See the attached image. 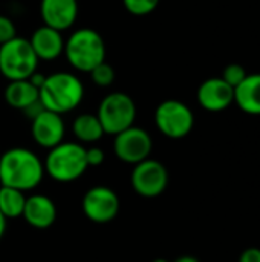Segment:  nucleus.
I'll return each mask as SVG.
<instances>
[{
	"label": "nucleus",
	"mask_w": 260,
	"mask_h": 262,
	"mask_svg": "<svg viewBox=\"0 0 260 262\" xmlns=\"http://www.w3.org/2000/svg\"><path fill=\"white\" fill-rule=\"evenodd\" d=\"M44 164L40 157L26 147H11L0 155V184L29 192L44 178Z\"/></svg>",
	"instance_id": "obj_1"
},
{
	"label": "nucleus",
	"mask_w": 260,
	"mask_h": 262,
	"mask_svg": "<svg viewBox=\"0 0 260 262\" xmlns=\"http://www.w3.org/2000/svg\"><path fill=\"white\" fill-rule=\"evenodd\" d=\"M84 97L81 80L70 72H54L46 75L44 83L38 89V98L46 111L55 114H67L80 106Z\"/></svg>",
	"instance_id": "obj_2"
},
{
	"label": "nucleus",
	"mask_w": 260,
	"mask_h": 262,
	"mask_svg": "<svg viewBox=\"0 0 260 262\" xmlns=\"http://www.w3.org/2000/svg\"><path fill=\"white\" fill-rule=\"evenodd\" d=\"M43 164L44 173L61 184L80 180L89 169L86 161V147L75 141H61L55 147L49 149Z\"/></svg>",
	"instance_id": "obj_3"
},
{
	"label": "nucleus",
	"mask_w": 260,
	"mask_h": 262,
	"mask_svg": "<svg viewBox=\"0 0 260 262\" xmlns=\"http://www.w3.org/2000/svg\"><path fill=\"white\" fill-rule=\"evenodd\" d=\"M66 60L78 72H90L106 61V43L100 32L92 28H80L64 40Z\"/></svg>",
	"instance_id": "obj_4"
},
{
	"label": "nucleus",
	"mask_w": 260,
	"mask_h": 262,
	"mask_svg": "<svg viewBox=\"0 0 260 262\" xmlns=\"http://www.w3.org/2000/svg\"><path fill=\"white\" fill-rule=\"evenodd\" d=\"M38 58L29 43L23 37L0 45V74L9 80H28L38 69Z\"/></svg>",
	"instance_id": "obj_5"
},
{
	"label": "nucleus",
	"mask_w": 260,
	"mask_h": 262,
	"mask_svg": "<svg viewBox=\"0 0 260 262\" xmlns=\"http://www.w3.org/2000/svg\"><path fill=\"white\" fill-rule=\"evenodd\" d=\"M97 117L106 135H116L133 126L136 120V104L133 98L124 92L107 94L97 111Z\"/></svg>",
	"instance_id": "obj_6"
},
{
	"label": "nucleus",
	"mask_w": 260,
	"mask_h": 262,
	"mask_svg": "<svg viewBox=\"0 0 260 262\" xmlns=\"http://www.w3.org/2000/svg\"><path fill=\"white\" fill-rule=\"evenodd\" d=\"M155 124L164 137L170 140H181L192 132L195 126V115L185 103L170 98L158 104L155 111Z\"/></svg>",
	"instance_id": "obj_7"
},
{
	"label": "nucleus",
	"mask_w": 260,
	"mask_h": 262,
	"mask_svg": "<svg viewBox=\"0 0 260 262\" xmlns=\"http://www.w3.org/2000/svg\"><path fill=\"white\" fill-rule=\"evenodd\" d=\"M130 186L133 192L143 198H156L162 195L169 186V170L161 161L147 158L133 166Z\"/></svg>",
	"instance_id": "obj_8"
},
{
	"label": "nucleus",
	"mask_w": 260,
	"mask_h": 262,
	"mask_svg": "<svg viewBox=\"0 0 260 262\" xmlns=\"http://www.w3.org/2000/svg\"><path fill=\"white\" fill-rule=\"evenodd\" d=\"M120 196L107 186L90 187L81 200L83 215L95 224H107L120 213Z\"/></svg>",
	"instance_id": "obj_9"
},
{
	"label": "nucleus",
	"mask_w": 260,
	"mask_h": 262,
	"mask_svg": "<svg viewBox=\"0 0 260 262\" xmlns=\"http://www.w3.org/2000/svg\"><path fill=\"white\" fill-rule=\"evenodd\" d=\"M152 149L153 141L149 132L135 124L116 134L113 140V152L116 158L132 166L150 158Z\"/></svg>",
	"instance_id": "obj_10"
},
{
	"label": "nucleus",
	"mask_w": 260,
	"mask_h": 262,
	"mask_svg": "<svg viewBox=\"0 0 260 262\" xmlns=\"http://www.w3.org/2000/svg\"><path fill=\"white\" fill-rule=\"evenodd\" d=\"M66 126L63 117L52 111L43 109L31 123V135L35 144L43 149H52L61 141H64Z\"/></svg>",
	"instance_id": "obj_11"
},
{
	"label": "nucleus",
	"mask_w": 260,
	"mask_h": 262,
	"mask_svg": "<svg viewBox=\"0 0 260 262\" xmlns=\"http://www.w3.org/2000/svg\"><path fill=\"white\" fill-rule=\"evenodd\" d=\"M198 103L208 112H222L234 103V88L222 77H211L201 83Z\"/></svg>",
	"instance_id": "obj_12"
},
{
	"label": "nucleus",
	"mask_w": 260,
	"mask_h": 262,
	"mask_svg": "<svg viewBox=\"0 0 260 262\" xmlns=\"http://www.w3.org/2000/svg\"><path fill=\"white\" fill-rule=\"evenodd\" d=\"M40 15L43 25L57 31H66L74 26L78 17L77 0H41Z\"/></svg>",
	"instance_id": "obj_13"
},
{
	"label": "nucleus",
	"mask_w": 260,
	"mask_h": 262,
	"mask_svg": "<svg viewBox=\"0 0 260 262\" xmlns=\"http://www.w3.org/2000/svg\"><path fill=\"white\" fill-rule=\"evenodd\" d=\"M57 206L52 198L43 193H34L26 196L21 218L32 229L46 230L54 226L57 220Z\"/></svg>",
	"instance_id": "obj_14"
},
{
	"label": "nucleus",
	"mask_w": 260,
	"mask_h": 262,
	"mask_svg": "<svg viewBox=\"0 0 260 262\" xmlns=\"http://www.w3.org/2000/svg\"><path fill=\"white\" fill-rule=\"evenodd\" d=\"M29 43L37 58L44 61H52L58 58L64 51V38L61 37V31H57L46 25L37 28L32 32Z\"/></svg>",
	"instance_id": "obj_15"
},
{
	"label": "nucleus",
	"mask_w": 260,
	"mask_h": 262,
	"mask_svg": "<svg viewBox=\"0 0 260 262\" xmlns=\"http://www.w3.org/2000/svg\"><path fill=\"white\" fill-rule=\"evenodd\" d=\"M234 103L248 115H260V72L248 74L234 88Z\"/></svg>",
	"instance_id": "obj_16"
},
{
	"label": "nucleus",
	"mask_w": 260,
	"mask_h": 262,
	"mask_svg": "<svg viewBox=\"0 0 260 262\" xmlns=\"http://www.w3.org/2000/svg\"><path fill=\"white\" fill-rule=\"evenodd\" d=\"M5 100L11 107L25 111L38 100V89L29 80H14L5 89Z\"/></svg>",
	"instance_id": "obj_17"
},
{
	"label": "nucleus",
	"mask_w": 260,
	"mask_h": 262,
	"mask_svg": "<svg viewBox=\"0 0 260 262\" xmlns=\"http://www.w3.org/2000/svg\"><path fill=\"white\" fill-rule=\"evenodd\" d=\"M72 134L81 144H93L106 135L97 114H80L72 123Z\"/></svg>",
	"instance_id": "obj_18"
},
{
	"label": "nucleus",
	"mask_w": 260,
	"mask_h": 262,
	"mask_svg": "<svg viewBox=\"0 0 260 262\" xmlns=\"http://www.w3.org/2000/svg\"><path fill=\"white\" fill-rule=\"evenodd\" d=\"M25 203H26L25 192L0 184V213L6 220L21 218Z\"/></svg>",
	"instance_id": "obj_19"
},
{
	"label": "nucleus",
	"mask_w": 260,
	"mask_h": 262,
	"mask_svg": "<svg viewBox=\"0 0 260 262\" xmlns=\"http://www.w3.org/2000/svg\"><path fill=\"white\" fill-rule=\"evenodd\" d=\"M89 74H90L92 81L100 88H109L115 81V69L106 61L95 66Z\"/></svg>",
	"instance_id": "obj_20"
},
{
	"label": "nucleus",
	"mask_w": 260,
	"mask_h": 262,
	"mask_svg": "<svg viewBox=\"0 0 260 262\" xmlns=\"http://www.w3.org/2000/svg\"><path fill=\"white\" fill-rule=\"evenodd\" d=\"M123 5L132 15L143 17L152 14L158 8L159 0H123Z\"/></svg>",
	"instance_id": "obj_21"
},
{
	"label": "nucleus",
	"mask_w": 260,
	"mask_h": 262,
	"mask_svg": "<svg viewBox=\"0 0 260 262\" xmlns=\"http://www.w3.org/2000/svg\"><path fill=\"white\" fill-rule=\"evenodd\" d=\"M247 71L244 66H241L239 63H231L228 66H225L224 72H222V78L233 88H236L238 84H241L244 81V78L247 77Z\"/></svg>",
	"instance_id": "obj_22"
},
{
	"label": "nucleus",
	"mask_w": 260,
	"mask_h": 262,
	"mask_svg": "<svg viewBox=\"0 0 260 262\" xmlns=\"http://www.w3.org/2000/svg\"><path fill=\"white\" fill-rule=\"evenodd\" d=\"M14 37H17V28L14 21L6 15H0V45L12 40Z\"/></svg>",
	"instance_id": "obj_23"
},
{
	"label": "nucleus",
	"mask_w": 260,
	"mask_h": 262,
	"mask_svg": "<svg viewBox=\"0 0 260 262\" xmlns=\"http://www.w3.org/2000/svg\"><path fill=\"white\" fill-rule=\"evenodd\" d=\"M104 160H106V155L101 147H97V146L86 147V161L89 167H98L104 163Z\"/></svg>",
	"instance_id": "obj_24"
},
{
	"label": "nucleus",
	"mask_w": 260,
	"mask_h": 262,
	"mask_svg": "<svg viewBox=\"0 0 260 262\" xmlns=\"http://www.w3.org/2000/svg\"><path fill=\"white\" fill-rule=\"evenodd\" d=\"M238 262H260V249L257 247H248L245 249Z\"/></svg>",
	"instance_id": "obj_25"
},
{
	"label": "nucleus",
	"mask_w": 260,
	"mask_h": 262,
	"mask_svg": "<svg viewBox=\"0 0 260 262\" xmlns=\"http://www.w3.org/2000/svg\"><path fill=\"white\" fill-rule=\"evenodd\" d=\"M28 80H29V81L37 88V89H40V88H41V84H43V83H44V80H46V75H43V74H40L38 71H35V72L28 78Z\"/></svg>",
	"instance_id": "obj_26"
},
{
	"label": "nucleus",
	"mask_w": 260,
	"mask_h": 262,
	"mask_svg": "<svg viewBox=\"0 0 260 262\" xmlns=\"http://www.w3.org/2000/svg\"><path fill=\"white\" fill-rule=\"evenodd\" d=\"M6 227H8V220L0 213V241L3 239V236L6 233Z\"/></svg>",
	"instance_id": "obj_27"
},
{
	"label": "nucleus",
	"mask_w": 260,
	"mask_h": 262,
	"mask_svg": "<svg viewBox=\"0 0 260 262\" xmlns=\"http://www.w3.org/2000/svg\"><path fill=\"white\" fill-rule=\"evenodd\" d=\"M175 262H201L198 258L195 256H190V255H184V256H179Z\"/></svg>",
	"instance_id": "obj_28"
},
{
	"label": "nucleus",
	"mask_w": 260,
	"mask_h": 262,
	"mask_svg": "<svg viewBox=\"0 0 260 262\" xmlns=\"http://www.w3.org/2000/svg\"><path fill=\"white\" fill-rule=\"evenodd\" d=\"M152 262H170L169 259H164V258H158V259H153Z\"/></svg>",
	"instance_id": "obj_29"
}]
</instances>
